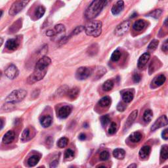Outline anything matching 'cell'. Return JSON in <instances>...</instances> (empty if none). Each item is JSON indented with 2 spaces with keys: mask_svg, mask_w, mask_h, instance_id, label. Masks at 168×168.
<instances>
[{
  "mask_svg": "<svg viewBox=\"0 0 168 168\" xmlns=\"http://www.w3.org/2000/svg\"><path fill=\"white\" fill-rule=\"evenodd\" d=\"M110 0H93L85 12V17L87 20L96 18Z\"/></svg>",
  "mask_w": 168,
  "mask_h": 168,
  "instance_id": "1",
  "label": "cell"
},
{
  "mask_svg": "<svg viewBox=\"0 0 168 168\" xmlns=\"http://www.w3.org/2000/svg\"><path fill=\"white\" fill-rule=\"evenodd\" d=\"M85 32L87 36L99 37L102 32V22L99 21H92L84 26Z\"/></svg>",
  "mask_w": 168,
  "mask_h": 168,
  "instance_id": "2",
  "label": "cell"
},
{
  "mask_svg": "<svg viewBox=\"0 0 168 168\" xmlns=\"http://www.w3.org/2000/svg\"><path fill=\"white\" fill-rule=\"evenodd\" d=\"M27 95L26 91L24 89H18L11 92L10 94L6 97L5 101L7 103L11 104H15L21 102L25 98Z\"/></svg>",
  "mask_w": 168,
  "mask_h": 168,
  "instance_id": "3",
  "label": "cell"
},
{
  "mask_svg": "<svg viewBox=\"0 0 168 168\" xmlns=\"http://www.w3.org/2000/svg\"><path fill=\"white\" fill-rule=\"evenodd\" d=\"M47 71H48V70H42L35 68L33 74H31L27 79L28 84H32L38 81H40L45 76Z\"/></svg>",
  "mask_w": 168,
  "mask_h": 168,
  "instance_id": "4",
  "label": "cell"
},
{
  "mask_svg": "<svg viewBox=\"0 0 168 168\" xmlns=\"http://www.w3.org/2000/svg\"><path fill=\"white\" fill-rule=\"evenodd\" d=\"M29 1L30 0H18V1L15 2L11 7L9 14L11 16H15V15H17L25 8Z\"/></svg>",
  "mask_w": 168,
  "mask_h": 168,
  "instance_id": "5",
  "label": "cell"
},
{
  "mask_svg": "<svg viewBox=\"0 0 168 168\" xmlns=\"http://www.w3.org/2000/svg\"><path fill=\"white\" fill-rule=\"evenodd\" d=\"M92 70L88 67H80L76 72V77L79 80L87 79L91 75Z\"/></svg>",
  "mask_w": 168,
  "mask_h": 168,
  "instance_id": "6",
  "label": "cell"
},
{
  "mask_svg": "<svg viewBox=\"0 0 168 168\" xmlns=\"http://www.w3.org/2000/svg\"><path fill=\"white\" fill-rule=\"evenodd\" d=\"M130 25L131 23L130 21H124L123 22L120 23L115 29L114 33L116 36H122L124 35L130 29Z\"/></svg>",
  "mask_w": 168,
  "mask_h": 168,
  "instance_id": "7",
  "label": "cell"
},
{
  "mask_svg": "<svg viewBox=\"0 0 168 168\" xmlns=\"http://www.w3.org/2000/svg\"><path fill=\"white\" fill-rule=\"evenodd\" d=\"M167 125H168V119L166 116L163 115L162 116H160V118L154 122V124L152 125V126L151 127V130L152 131H154L156 130H157L158 129L166 126Z\"/></svg>",
  "mask_w": 168,
  "mask_h": 168,
  "instance_id": "8",
  "label": "cell"
},
{
  "mask_svg": "<svg viewBox=\"0 0 168 168\" xmlns=\"http://www.w3.org/2000/svg\"><path fill=\"white\" fill-rule=\"evenodd\" d=\"M18 70L15 65L11 64L7 67L5 71L6 76L9 79L13 80L16 78L18 75Z\"/></svg>",
  "mask_w": 168,
  "mask_h": 168,
  "instance_id": "9",
  "label": "cell"
},
{
  "mask_svg": "<svg viewBox=\"0 0 168 168\" xmlns=\"http://www.w3.org/2000/svg\"><path fill=\"white\" fill-rule=\"evenodd\" d=\"M51 61L48 57H43L39 60L36 64L35 68L42 70H48V66L50 65Z\"/></svg>",
  "mask_w": 168,
  "mask_h": 168,
  "instance_id": "10",
  "label": "cell"
},
{
  "mask_svg": "<svg viewBox=\"0 0 168 168\" xmlns=\"http://www.w3.org/2000/svg\"><path fill=\"white\" fill-rule=\"evenodd\" d=\"M124 9V2L123 0H119L112 6L111 12L114 15H118Z\"/></svg>",
  "mask_w": 168,
  "mask_h": 168,
  "instance_id": "11",
  "label": "cell"
},
{
  "mask_svg": "<svg viewBox=\"0 0 168 168\" xmlns=\"http://www.w3.org/2000/svg\"><path fill=\"white\" fill-rule=\"evenodd\" d=\"M72 108L69 106H64L61 107L58 112V116L61 119H65L70 114Z\"/></svg>",
  "mask_w": 168,
  "mask_h": 168,
  "instance_id": "12",
  "label": "cell"
},
{
  "mask_svg": "<svg viewBox=\"0 0 168 168\" xmlns=\"http://www.w3.org/2000/svg\"><path fill=\"white\" fill-rule=\"evenodd\" d=\"M19 47V41L17 39H9L7 41L5 44V48L10 51H15Z\"/></svg>",
  "mask_w": 168,
  "mask_h": 168,
  "instance_id": "13",
  "label": "cell"
},
{
  "mask_svg": "<svg viewBox=\"0 0 168 168\" xmlns=\"http://www.w3.org/2000/svg\"><path fill=\"white\" fill-rule=\"evenodd\" d=\"M150 54L148 53H144L140 57L137 62V66L139 68H143L147 64L148 61L150 59Z\"/></svg>",
  "mask_w": 168,
  "mask_h": 168,
  "instance_id": "14",
  "label": "cell"
},
{
  "mask_svg": "<svg viewBox=\"0 0 168 168\" xmlns=\"http://www.w3.org/2000/svg\"><path fill=\"white\" fill-rule=\"evenodd\" d=\"M15 137V132L12 130H10L7 131L4 135V136H3V137L2 139V141L4 144H8L13 141Z\"/></svg>",
  "mask_w": 168,
  "mask_h": 168,
  "instance_id": "15",
  "label": "cell"
},
{
  "mask_svg": "<svg viewBox=\"0 0 168 168\" xmlns=\"http://www.w3.org/2000/svg\"><path fill=\"white\" fill-rule=\"evenodd\" d=\"M137 114H138V111L137 110H135L134 111H133L131 114L129 116L127 120H126V124H125V128H129L130 127L132 124L134 122V121L135 120L136 118L137 117Z\"/></svg>",
  "mask_w": 168,
  "mask_h": 168,
  "instance_id": "16",
  "label": "cell"
},
{
  "mask_svg": "<svg viewBox=\"0 0 168 168\" xmlns=\"http://www.w3.org/2000/svg\"><path fill=\"white\" fill-rule=\"evenodd\" d=\"M40 124L41 126L45 127H49L52 124V118L49 115H46L43 116L40 119Z\"/></svg>",
  "mask_w": 168,
  "mask_h": 168,
  "instance_id": "17",
  "label": "cell"
},
{
  "mask_svg": "<svg viewBox=\"0 0 168 168\" xmlns=\"http://www.w3.org/2000/svg\"><path fill=\"white\" fill-rule=\"evenodd\" d=\"M79 93H80V89L77 87H75L69 89L67 93V95L70 99L74 100L77 98V96L79 95Z\"/></svg>",
  "mask_w": 168,
  "mask_h": 168,
  "instance_id": "18",
  "label": "cell"
},
{
  "mask_svg": "<svg viewBox=\"0 0 168 168\" xmlns=\"http://www.w3.org/2000/svg\"><path fill=\"white\" fill-rule=\"evenodd\" d=\"M151 151V148L150 146H144L139 151V156L140 158H145L149 156Z\"/></svg>",
  "mask_w": 168,
  "mask_h": 168,
  "instance_id": "19",
  "label": "cell"
},
{
  "mask_svg": "<svg viewBox=\"0 0 168 168\" xmlns=\"http://www.w3.org/2000/svg\"><path fill=\"white\" fill-rule=\"evenodd\" d=\"M166 78L165 76L163 75V74H161V75H159L154 78L153 81H152V84L155 85L156 87L161 86L162 85L164 84V82L166 81Z\"/></svg>",
  "mask_w": 168,
  "mask_h": 168,
  "instance_id": "20",
  "label": "cell"
},
{
  "mask_svg": "<svg viewBox=\"0 0 168 168\" xmlns=\"http://www.w3.org/2000/svg\"><path fill=\"white\" fill-rule=\"evenodd\" d=\"M145 26H146V23L144 22V21L140 19V20H138L135 22L133 26V29L136 31H141L144 28Z\"/></svg>",
  "mask_w": 168,
  "mask_h": 168,
  "instance_id": "21",
  "label": "cell"
},
{
  "mask_svg": "<svg viewBox=\"0 0 168 168\" xmlns=\"http://www.w3.org/2000/svg\"><path fill=\"white\" fill-rule=\"evenodd\" d=\"M132 143H138L142 139V134L140 132H134L129 137Z\"/></svg>",
  "mask_w": 168,
  "mask_h": 168,
  "instance_id": "22",
  "label": "cell"
},
{
  "mask_svg": "<svg viewBox=\"0 0 168 168\" xmlns=\"http://www.w3.org/2000/svg\"><path fill=\"white\" fill-rule=\"evenodd\" d=\"M122 99L124 103H129L133 99V93L131 91H127L122 94Z\"/></svg>",
  "mask_w": 168,
  "mask_h": 168,
  "instance_id": "23",
  "label": "cell"
},
{
  "mask_svg": "<svg viewBox=\"0 0 168 168\" xmlns=\"http://www.w3.org/2000/svg\"><path fill=\"white\" fill-rule=\"evenodd\" d=\"M125 155H126V152L122 148H116L113 152V156L118 160H123L125 158Z\"/></svg>",
  "mask_w": 168,
  "mask_h": 168,
  "instance_id": "24",
  "label": "cell"
},
{
  "mask_svg": "<svg viewBox=\"0 0 168 168\" xmlns=\"http://www.w3.org/2000/svg\"><path fill=\"white\" fill-rule=\"evenodd\" d=\"M40 160V157L38 155H33L28 160L27 163L30 167H34L36 165Z\"/></svg>",
  "mask_w": 168,
  "mask_h": 168,
  "instance_id": "25",
  "label": "cell"
},
{
  "mask_svg": "<svg viewBox=\"0 0 168 168\" xmlns=\"http://www.w3.org/2000/svg\"><path fill=\"white\" fill-rule=\"evenodd\" d=\"M30 133H31V131L29 128H26L25 130L23 131L21 135V140L22 142H26L29 140L32 137H30Z\"/></svg>",
  "mask_w": 168,
  "mask_h": 168,
  "instance_id": "26",
  "label": "cell"
},
{
  "mask_svg": "<svg viewBox=\"0 0 168 168\" xmlns=\"http://www.w3.org/2000/svg\"><path fill=\"white\" fill-rule=\"evenodd\" d=\"M45 13V7L44 6L40 5V6H38L37 7V9H36V11H35L34 15H35V17H36L37 19H40L43 16H44Z\"/></svg>",
  "mask_w": 168,
  "mask_h": 168,
  "instance_id": "27",
  "label": "cell"
},
{
  "mask_svg": "<svg viewBox=\"0 0 168 168\" xmlns=\"http://www.w3.org/2000/svg\"><path fill=\"white\" fill-rule=\"evenodd\" d=\"M110 103H111V99L108 96L103 97V98L99 101V104L101 107H107L109 106Z\"/></svg>",
  "mask_w": 168,
  "mask_h": 168,
  "instance_id": "28",
  "label": "cell"
},
{
  "mask_svg": "<svg viewBox=\"0 0 168 168\" xmlns=\"http://www.w3.org/2000/svg\"><path fill=\"white\" fill-rule=\"evenodd\" d=\"M21 25H22V22L21 21V20H18L10 27V28H9L10 32L11 33L17 32V31L21 28Z\"/></svg>",
  "mask_w": 168,
  "mask_h": 168,
  "instance_id": "29",
  "label": "cell"
},
{
  "mask_svg": "<svg viewBox=\"0 0 168 168\" xmlns=\"http://www.w3.org/2000/svg\"><path fill=\"white\" fill-rule=\"evenodd\" d=\"M113 87H114V82H113L112 80H110L106 81L103 85V89L105 91H110L112 90Z\"/></svg>",
  "mask_w": 168,
  "mask_h": 168,
  "instance_id": "30",
  "label": "cell"
},
{
  "mask_svg": "<svg viewBox=\"0 0 168 168\" xmlns=\"http://www.w3.org/2000/svg\"><path fill=\"white\" fill-rule=\"evenodd\" d=\"M160 157L163 160L168 159V145H163L160 150Z\"/></svg>",
  "mask_w": 168,
  "mask_h": 168,
  "instance_id": "31",
  "label": "cell"
},
{
  "mask_svg": "<svg viewBox=\"0 0 168 168\" xmlns=\"http://www.w3.org/2000/svg\"><path fill=\"white\" fill-rule=\"evenodd\" d=\"M152 116H153V113H152L151 110H146L145 112H144L143 114V120L144 122H150L152 119Z\"/></svg>",
  "mask_w": 168,
  "mask_h": 168,
  "instance_id": "32",
  "label": "cell"
},
{
  "mask_svg": "<svg viewBox=\"0 0 168 168\" xmlns=\"http://www.w3.org/2000/svg\"><path fill=\"white\" fill-rule=\"evenodd\" d=\"M121 55H122V53L118 49H116V51H114L113 53L112 54L111 56V60L114 62H117L120 59Z\"/></svg>",
  "mask_w": 168,
  "mask_h": 168,
  "instance_id": "33",
  "label": "cell"
},
{
  "mask_svg": "<svg viewBox=\"0 0 168 168\" xmlns=\"http://www.w3.org/2000/svg\"><path fill=\"white\" fill-rule=\"evenodd\" d=\"M68 143V139L66 137H62L57 142V146L59 148H64L67 146Z\"/></svg>",
  "mask_w": 168,
  "mask_h": 168,
  "instance_id": "34",
  "label": "cell"
},
{
  "mask_svg": "<svg viewBox=\"0 0 168 168\" xmlns=\"http://www.w3.org/2000/svg\"><path fill=\"white\" fill-rule=\"evenodd\" d=\"M162 14V11L161 9H156L153 11H152L148 15L150 17H153L154 18H158L160 17Z\"/></svg>",
  "mask_w": 168,
  "mask_h": 168,
  "instance_id": "35",
  "label": "cell"
},
{
  "mask_svg": "<svg viewBox=\"0 0 168 168\" xmlns=\"http://www.w3.org/2000/svg\"><path fill=\"white\" fill-rule=\"evenodd\" d=\"M159 44V41L157 40H153L150 43V44L148 46V49L151 51H153L156 50V48Z\"/></svg>",
  "mask_w": 168,
  "mask_h": 168,
  "instance_id": "36",
  "label": "cell"
},
{
  "mask_svg": "<svg viewBox=\"0 0 168 168\" xmlns=\"http://www.w3.org/2000/svg\"><path fill=\"white\" fill-rule=\"evenodd\" d=\"M65 30L66 29H65L64 26L61 25V24L56 25L55 26H54V30L56 33V35L58 34H61V33L64 32Z\"/></svg>",
  "mask_w": 168,
  "mask_h": 168,
  "instance_id": "37",
  "label": "cell"
},
{
  "mask_svg": "<svg viewBox=\"0 0 168 168\" xmlns=\"http://www.w3.org/2000/svg\"><path fill=\"white\" fill-rule=\"evenodd\" d=\"M107 70L103 67H99L97 68V72L95 74V77L97 78H99L102 76H103L104 74L106 73Z\"/></svg>",
  "mask_w": 168,
  "mask_h": 168,
  "instance_id": "38",
  "label": "cell"
},
{
  "mask_svg": "<svg viewBox=\"0 0 168 168\" xmlns=\"http://www.w3.org/2000/svg\"><path fill=\"white\" fill-rule=\"evenodd\" d=\"M74 152L70 149V148H68V149L66 150L64 152V158L67 160H70L74 158Z\"/></svg>",
  "mask_w": 168,
  "mask_h": 168,
  "instance_id": "39",
  "label": "cell"
},
{
  "mask_svg": "<svg viewBox=\"0 0 168 168\" xmlns=\"http://www.w3.org/2000/svg\"><path fill=\"white\" fill-rule=\"evenodd\" d=\"M110 117L108 116V115L103 116L100 118V122H101V124H102L103 126H107V125L109 122H110Z\"/></svg>",
  "mask_w": 168,
  "mask_h": 168,
  "instance_id": "40",
  "label": "cell"
},
{
  "mask_svg": "<svg viewBox=\"0 0 168 168\" xmlns=\"http://www.w3.org/2000/svg\"><path fill=\"white\" fill-rule=\"evenodd\" d=\"M109 157H110V154H109V152L108 151L104 150L100 152V160L105 161V160H107L109 158Z\"/></svg>",
  "mask_w": 168,
  "mask_h": 168,
  "instance_id": "41",
  "label": "cell"
},
{
  "mask_svg": "<svg viewBox=\"0 0 168 168\" xmlns=\"http://www.w3.org/2000/svg\"><path fill=\"white\" fill-rule=\"evenodd\" d=\"M116 129H117V126H116V124L114 122H112L110 124V126L108 129V133L110 135H113L114 134L116 131Z\"/></svg>",
  "mask_w": 168,
  "mask_h": 168,
  "instance_id": "42",
  "label": "cell"
},
{
  "mask_svg": "<svg viewBox=\"0 0 168 168\" xmlns=\"http://www.w3.org/2000/svg\"><path fill=\"white\" fill-rule=\"evenodd\" d=\"M84 30H85L84 26H77V28H76L75 29L73 30V32H72V33L71 34V36H73V35L74 36V35H77L78 34H80V33H81L82 32V31H84Z\"/></svg>",
  "mask_w": 168,
  "mask_h": 168,
  "instance_id": "43",
  "label": "cell"
},
{
  "mask_svg": "<svg viewBox=\"0 0 168 168\" xmlns=\"http://www.w3.org/2000/svg\"><path fill=\"white\" fill-rule=\"evenodd\" d=\"M126 108V105L123 103H120L117 106V110L119 112H124Z\"/></svg>",
  "mask_w": 168,
  "mask_h": 168,
  "instance_id": "44",
  "label": "cell"
},
{
  "mask_svg": "<svg viewBox=\"0 0 168 168\" xmlns=\"http://www.w3.org/2000/svg\"><path fill=\"white\" fill-rule=\"evenodd\" d=\"M133 80L135 83H137V84L139 83L140 80H141V76H140V74L137 73L133 75Z\"/></svg>",
  "mask_w": 168,
  "mask_h": 168,
  "instance_id": "45",
  "label": "cell"
},
{
  "mask_svg": "<svg viewBox=\"0 0 168 168\" xmlns=\"http://www.w3.org/2000/svg\"><path fill=\"white\" fill-rule=\"evenodd\" d=\"M162 50L163 52L167 53L168 52V39L163 42V44L162 45Z\"/></svg>",
  "mask_w": 168,
  "mask_h": 168,
  "instance_id": "46",
  "label": "cell"
},
{
  "mask_svg": "<svg viewBox=\"0 0 168 168\" xmlns=\"http://www.w3.org/2000/svg\"><path fill=\"white\" fill-rule=\"evenodd\" d=\"M162 137L164 140H167L168 139V129H166L163 131L162 133Z\"/></svg>",
  "mask_w": 168,
  "mask_h": 168,
  "instance_id": "47",
  "label": "cell"
},
{
  "mask_svg": "<svg viewBox=\"0 0 168 168\" xmlns=\"http://www.w3.org/2000/svg\"><path fill=\"white\" fill-rule=\"evenodd\" d=\"M46 35L49 37H53V36H55L56 33H55V32H54V30H49L47 31Z\"/></svg>",
  "mask_w": 168,
  "mask_h": 168,
  "instance_id": "48",
  "label": "cell"
},
{
  "mask_svg": "<svg viewBox=\"0 0 168 168\" xmlns=\"http://www.w3.org/2000/svg\"><path fill=\"white\" fill-rule=\"evenodd\" d=\"M58 160H53V162H51V163H50V167H55L58 166Z\"/></svg>",
  "mask_w": 168,
  "mask_h": 168,
  "instance_id": "49",
  "label": "cell"
},
{
  "mask_svg": "<svg viewBox=\"0 0 168 168\" xmlns=\"http://www.w3.org/2000/svg\"><path fill=\"white\" fill-rule=\"evenodd\" d=\"M79 139L80 140H84L86 139V135L84 134V133H81L79 135Z\"/></svg>",
  "mask_w": 168,
  "mask_h": 168,
  "instance_id": "50",
  "label": "cell"
},
{
  "mask_svg": "<svg viewBox=\"0 0 168 168\" xmlns=\"http://www.w3.org/2000/svg\"><path fill=\"white\" fill-rule=\"evenodd\" d=\"M164 25H165L167 27H168V17L166 19L165 21H164Z\"/></svg>",
  "mask_w": 168,
  "mask_h": 168,
  "instance_id": "51",
  "label": "cell"
},
{
  "mask_svg": "<svg viewBox=\"0 0 168 168\" xmlns=\"http://www.w3.org/2000/svg\"><path fill=\"white\" fill-rule=\"evenodd\" d=\"M137 167V164L135 163H133L131 165L128 166V167Z\"/></svg>",
  "mask_w": 168,
  "mask_h": 168,
  "instance_id": "52",
  "label": "cell"
},
{
  "mask_svg": "<svg viewBox=\"0 0 168 168\" xmlns=\"http://www.w3.org/2000/svg\"><path fill=\"white\" fill-rule=\"evenodd\" d=\"M137 16V13H134L131 16V18H135V17H136Z\"/></svg>",
  "mask_w": 168,
  "mask_h": 168,
  "instance_id": "53",
  "label": "cell"
},
{
  "mask_svg": "<svg viewBox=\"0 0 168 168\" xmlns=\"http://www.w3.org/2000/svg\"><path fill=\"white\" fill-rule=\"evenodd\" d=\"M1 122H2V126H1V130H2L3 127V126H4V123H3V120H1Z\"/></svg>",
  "mask_w": 168,
  "mask_h": 168,
  "instance_id": "54",
  "label": "cell"
}]
</instances>
